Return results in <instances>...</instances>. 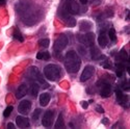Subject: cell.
<instances>
[{
	"label": "cell",
	"mask_w": 130,
	"mask_h": 129,
	"mask_svg": "<svg viewBox=\"0 0 130 129\" xmlns=\"http://www.w3.org/2000/svg\"><path fill=\"white\" fill-rule=\"evenodd\" d=\"M27 91H28V87L25 84V83H23V84H21L20 87L18 88V90H17V93H16V97L18 99H21V98H23L24 96H26V94H27Z\"/></svg>",
	"instance_id": "16"
},
{
	"label": "cell",
	"mask_w": 130,
	"mask_h": 129,
	"mask_svg": "<svg viewBox=\"0 0 130 129\" xmlns=\"http://www.w3.org/2000/svg\"><path fill=\"white\" fill-rule=\"evenodd\" d=\"M110 92H111V85L107 82H103V84L101 85V97L102 98H107V97H109L110 95Z\"/></svg>",
	"instance_id": "13"
},
{
	"label": "cell",
	"mask_w": 130,
	"mask_h": 129,
	"mask_svg": "<svg viewBox=\"0 0 130 129\" xmlns=\"http://www.w3.org/2000/svg\"><path fill=\"white\" fill-rule=\"evenodd\" d=\"M31 108V101L29 100H22L20 102L19 106H18V110L20 114L22 115H26L28 114V111L30 110Z\"/></svg>",
	"instance_id": "10"
},
{
	"label": "cell",
	"mask_w": 130,
	"mask_h": 129,
	"mask_svg": "<svg viewBox=\"0 0 130 129\" xmlns=\"http://www.w3.org/2000/svg\"><path fill=\"white\" fill-rule=\"evenodd\" d=\"M16 124L20 128H27V127L30 126L29 120L27 119V118L23 117V116H18L16 118Z\"/></svg>",
	"instance_id": "11"
},
{
	"label": "cell",
	"mask_w": 130,
	"mask_h": 129,
	"mask_svg": "<svg viewBox=\"0 0 130 129\" xmlns=\"http://www.w3.org/2000/svg\"><path fill=\"white\" fill-rule=\"evenodd\" d=\"M94 73H95V67L94 66H92V64H88V66H85V68L82 71L81 76H80V81L84 82L86 80H89L90 78H92Z\"/></svg>",
	"instance_id": "7"
},
{
	"label": "cell",
	"mask_w": 130,
	"mask_h": 129,
	"mask_svg": "<svg viewBox=\"0 0 130 129\" xmlns=\"http://www.w3.org/2000/svg\"><path fill=\"white\" fill-rule=\"evenodd\" d=\"M59 15H60V14H59ZM60 17H61V19L63 20V22L66 23L68 26H70V27H74L75 25H76V20H75L73 17H71V15H70L69 13H67L64 8H62V10H61V15H60Z\"/></svg>",
	"instance_id": "8"
},
{
	"label": "cell",
	"mask_w": 130,
	"mask_h": 129,
	"mask_svg": "<svg viewBox=\"0 0 130 129\" xmlns=\"http://www.w3.org/2000/svg\"><path fill=\"white\" fill-rule=\"evenodd\" d=\"M5 2V0H0V4H3Z\"/></svg>",
	"instance_id": "37"
},
{
	"label": "cell",
	"mask_w": 130,
	"mask_h": 129,
	"mask_svg": "<svg viewBox=\"0 0 130 129\" xmlns=\"http://www.w3.org/2000/svg\"><path fill=\"white\" fill-rule=\"evenodd\" d=\"M116 97H117V100L120 102V104H122V105H124L128 101V96L127 95H124L123 92L120 89H117L116 90Z\"/></svg>",
	"instance_id": "15"
},
{
	"label": "cell",
	"mask_w": 130,
	"mask_h": 129,
	"mask_svg": "<svg viewBox=\"0 0 130 129\" xmlns=\"http://www.w3.org/2000/svg\"><path fill=\"white\" fill-rule=\"evenodd\" d=\"M79 26H80L81 31H86V30H90L93 25H92V23L90 22V21H82Z\"/></svg>",
	"instance_id": "20"
},
{
	"label": "cell",
	"mask_w": 130,
	"mask_h": 129,
	"mask_svg": "<svg viewBox=\"0 0 130 129\" xmlns=\"http://www.w3.org/2000/svg\"><path fill=\"white\" fill-rule=\"evenodd\" d=\"M78 52H80V54H82V55H84L85 53H86L85 48H84L82 45H79V46H78Z\"/></svg>",
	"instance_id": "28"
},
{
	"label": "cell",
	"mask_w": 130,
	"mask_h": 129,
	"mask_svg": "<svg viewBox=\"0 0 130 129\" xmlns=\"http://www.w3.org/2000/svg\"><path fill=\"white\" fill-rule=\"evenodd\" d=\"M102 66H103V68L109 69V68L111 67V64H109V63H108V61H105V63H102Z\"/></svg>",
	"instance_id": "33"
},
{
	"label": "cell",
	"mask_w": 130,
	"mask_h": 129,
	"mask_svg": "<svg viewBox=\"0 0 130 129\" xmlns=\"http://www.w3.org/2000/svg\"><path fill=\"white\" fill-rule=\"evenodd\" d=\"M28 74H29V76H30V79H32L34 81H36L38 83H41V84L44 85L43 88L48 89L50 87V85L47 82H45L44 77H43V75L41 74V72L39 71V69L37 67H30L29 70H28Z\"/></svg>",
	"instance_id": "3"
},
{
	"label": "cell",
	"mask_w": 130,
	"mask_h": 129,
	"mask_svg": "<svg viewBox=\"0 0 130 129\" xmlns=\"http://www.w3.org/2000/svg\"><path fill=\"white\" fill-rule=\"evenodd\" d=\"M37 58L38 59H49L50 58V53L48 51H45V52H39L37 54Z\"/></svg>",
	"instance_id": "24"
},
{
	"label": "cell",
	"mask_w": 130,
	"mask_h": 129,
	"mask_svg": "<svg viewBox=\"0 0 130 129\" xmlns=\"http://www.w3.org/2000/svg\"><path fill=\"white\" fill-rule=\"evenodd\" d=\"M108 38H109L111 40V42H117V34H116V30L113 27H110L109 30H108Z\"/></svg>",
	"instance_id": "23"
},
{
	"label": "cell",
	"mask_w": 130,
	"mask_h": 129,
	"mask_svg": "<svg viewBox=\"0 0 130 129\" xmlns=\"http://www.w3.org/2000/svg\"><path fill=\"white\" fill-rule=\"evenodd\" d=\"M12 111H13V106H7L5 108V110L3 111V116L5 118H8L10 116V114H12Z\"/></svg>",
	"instance_id": "27"
},
{
	"label": "cell",
	"mask_w": 130,
	"mask_h": 129,
	"mask_svg": "<svg viewBox=\"0 0 130 129\" xmlns=\"http://www.w3.org/2000/svg\"><path fill=\"white\" fill-rule=\"evenodd\" d=\"M39 45L41 47H44V48H48L50 45V41L48 39H42L39 41Z\"/></svg>",
	"instance_id": "25"
},
{
	"label": "cell",
	"mask_w": 130,
	"mask_h": 129,
	"mask_svg": "<svg viewBox=\"0 0 130 129\" xmlns=\"http://www.w3.org/2000/svg\"><path fill=\"white\" fill-rule=\"evenodd\" d=\"M80 105H81V107L83 109H86L89 107V102H86V101H81L80 102Z\"/></svg>",
	"instance_id": "29"
},
{
	"label": "cell",
	"mask_w": 130,
	"mask_h": 129,
	"mask_svg": "<svg viewBox=\"0 0 130 129\" xmlns=\"http://www.w3.org/2000/svg\"><path fill=\"white\" fill-rule=\"evenodd\" d=\"M63 8L70 15H77L79 13V5L76 0H66Z\"/></svg>",
	"instance_id": "4"
},
{
	"label": "cell",
	"mask_w": 130,
	"mask_h": 129,
	"mask_svg": "<svg viewBox=\"0 0 130 129\" xmlns=\"http://www.w3.org/2000/svg\"><path fill=\"white\" fill-rule=\"evenodd\" d=\"M98 44L102 47V48H105L108 44V36L106 35L105 31H102L100 32V35L98 37Z\"/></svg>",
	"instance_id": "14"
},
{
	"label": "cell",
	"mask_w": 130,
	"mask_h": 129,
	"mask_svg": "<svg viewBox=\"0 0 130 129\" xmlns=\"http://www.w3.org/2000/svg\"><path fill=\"white\" fill-rule=\"evenodd\" d=\"M123 71H124V70L117 69V72H116V73H117V76H118V77H122V76H123Z\"/></svg>",
	"instance_id": "31"
},
{
	"label": "cell",
	"mask_w": 130,
	"mask_h": 129,
	"mask_svg": "<svg viewBox=\"0 0 130 129\" xmlns=\"http://www.w3.org/2000/svg\"><path fill=\"white\" fill-rule=\"evenodd\" d=\"M67 46H68V38L64 35H60L56 39L55 43H54L53 48L55 50V52H61Z\"/></svg>",
	"instance_id": "5"
},
{
	"label": "cell",
	"mask_w": 130,
	"mask_h": 129,
	"mask_svg": "<svg viewBox=\"0 0 130 129\" xmlns=\"http://www.w3.org/2000/svg\"><path fill=\"white\" fill-rule=\"evenodd\" d=\"M7 128H9V129H14V128H15V125H14L13 123H8V124H7Z\"/></svg>",
	"instance_id": "35"
},
{
	"label": "cell",
	"mask_w": 130,
	"mask_h": 129,
	"mask_svg": "<svg viewBox=\"0 0 130 129\" xmlns=\"http://www.w3.org/2000/svg\"><path fill=\"white\" fill-rule=\"evenodd\" d=\"M80 1V3H82V4H86L88 3V0H79Z\"/></svg>",
	"instance_id": "36"
},
{
	"label": "cell",
	"mask_w": 130,
	"mask_h": 129,
	"mask_svg": "<svg viewBox=\"0 0 130 129\" xmlns=\"http://www.w3.org/2000/svg\"><path fill=\"white\" fill-rule=\"evenodd\" d=\"M14 38H15L16 40L20 41V42H23V41H24V38H23L22 34L20 32V30L18 29V27H15V28H14Z\"/></svg>",
	"instance_id": "22"
},
{
	"label": "cell",
	"mask_w": 130,
	"mask_h": 129,
	"mask_svg": "<svg viewBox=\"0 0 130 129\" xmlns=\"http://www.w3.org/2000/svg\"><path fill=\"white\" fill-rule=\"evenodd\" d=\"M96 110L98 111V112H100V114H103V112H104V109L102 108L100 105H97V106H96Z\"/></svg>",
	"instance_id": "32"
},
{
	"label": "cell",
	"mask_w": 130,
	"mask_h": 129,
	"mask_svg": "<svg viewBox=\"0 0 130 129\" xmlns=\"http://www.w3.org/2000/svg\"><path fill=\"white\" fill-rule=\"evenodd\" d=\"M90 47H91V57H92V59L98 60V59H101V58L104 57V56L101 54V51L99 50L98 47H96V46H94V45H92V46H90Z\"/></svg>",
	"instance_id": "12"
},
{
	"label": "cell",
	"mask_w": 130,
	"mask_h": 129,
	"mask_svg": "<svg viewBox=\"0 0 130 129\" xmlns=\"http://www.w3.org/2000/svg\"><path fill=\"white\" fill-rule=\"evenodd\" d=\"M50 102V94L48 93H43L40 96V104L42 106H47Z\"/></svg>",
	"instance_id": "18"
},
{
	"label": "cell",
	"mask_w": 130,
	"mask_h": 129,
	"mask_svg": "<svg viewBox=\"0 0 130 129\" xmlns=\"http://www.w3.org/2000/svg\"><path fill=\"white\" fill-rule=\"evenodd\" d=\"M122 88H123V90H125V91H129V83H128L127 81L123 82V83H122Z\"/></svg>",
	"instance_id": "30"
},
{
	"label": "cell",
	"mask_w": 130,
	"mask_h": 129,
	"mask_svg": "<svg viewBox=\"0 0 130 129\" xmlns=\"http://www.w3.org/2000/svg\"><path fill=\"white\" fill-rule=\"evenodd\" d=\"M39 91H40V85H39V83L36 82V81H32V83H31V85H30V94L34 96V97H36V96L39 94Z\"/></svg>",
	"instance_id": "19"
},
{
	"label": "cell",
	"mask_w": 130,
	"mask_h": 129,
	"mask_svg": "<svg viewBox=\"0 0 130 129\" xmlns=\"http://www.w3.org/2000/svg\"><path fill=\"white\" fill-rule=\"evenodd\" d=\"M64 127V122H63V117L62 115H58V118H57V121L54 125V128H63Z\"/></svg>",
	"instance_id": "21"
},
{
	"label": "cell",
	"mask_w": 130,
	"mask_h": 129,
	"mask_svg": "<svg viewBox=\"0 0 130 129\" xmlns=\"http://www.w3.org/2000/svg\"><path fill=\"white\" fill-rule=\"evenodd\" d=\"M44 75L50 81H57L60 78V68L57 64L49 63L44 68Z\"/></svg>",
	"instance_id": "2"
},
{
	"label": "cell",
	"mask_w": 130,
	"mask_h": 129,
	"mask_svg": "<svg viewBox=\"0 0 130 129\" xmlns=\"http://www.w3.org/2000/svg\"><path fill=\"white\" fill-rule=\"evenodd\" d=\"M116 59H117V61L127 62V61H129V54L126 52L125 49H122L120 52H119V54L116 56Z\"/></svg>",
	"instance_id": "17"
},
{
	"label": "cell",
	"mask_w": 130,
	"mask_h": 129,
	"mask_svg": "<svg viewBox=\"0 0 130 129\" xmlns=\"http://www.w3.org/2000/svg\"><path fill=\"white\" fill-rule=\"evenodd\" d=\"M53 118H54V111L53 110H47L44 116H43V120H42V124L43 126H45L47 128L52 126V122H53Z\"/></svg>",
	"instance_id": "9"
},
{
	"label": "cell",
	"mask_w": 130,
	"mask_h": 129,
	"mask_svg": "<svg viewBox=\"0 0 130 129\" xmlns=\"http://www.w3.org/2000/svg\"><path fill=\"white\" fill-rule=\"evenodd\" d=\"M102 123H103L104 125H108V124H109V121H108L107 118H104V119L102 120Z\"/></svg>",
	"instance_id": "34"
},
{
	"label": "cell",
	"mask_w": 130,
	"mask_h": 129,
	"mask_svg": "<svg viewBox=\"0 0 130 129\" xmlns=\"http://www.w3.org/2000/svg\"><path fill=\"white\" fill-rule=\"evenodd\" d=\"M41 114H42V109H41V108H37V109L34 111V114H32V119H34V121H38V120H39Z\"/></svg>",
	"instance_id": "26"
},
{
	"label": "cell",
	"mask_w": 130,
	"mask_h": 129,
	"mask_svg": "<svg viewBox=\"0 0 130 129\" xmlns=\"http://www.w3.org/2000/svg\"><path fill=\"white\" fill-rule=\"evenodd\" d=\"M81 66V59L74 50L67 52L64 57V67L69 73H77Z\"/></svg>",
	"instance_id": "1"
},
{
	"label": "cell",
	"mask_w": 130,
	"mask_h": 129,
	"mask_svg": "<svg viewBox=\"0 0 130 129\" xmlns=\"http://www.w3.org/2000/svg\"><path fill=\"white\" fill-rule=\"evenodd\" d=\"M77 40L85 46H92L94 45L95 35L93 32H88V34H84V35H77Z\"/></svg>",
	"instance_id": "6"
}]
</instances>
